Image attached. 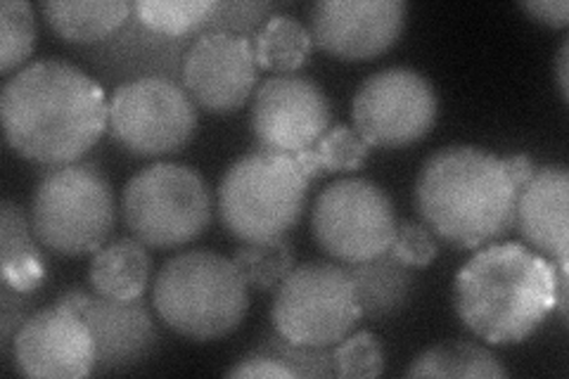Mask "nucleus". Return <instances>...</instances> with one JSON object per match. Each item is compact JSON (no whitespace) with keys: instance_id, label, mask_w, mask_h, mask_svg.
Returning a JSON list of instances; mask_svg holds the SVG:
<instances>
[{"instance_id":"nucleus-1","label":"nucleus","mask_w":569,"mask_h":379,"mask_svg":"<svg viewBox=\"0 0 569 379\" xmlns=\"http://www.w3.org/2000/svg\"><path fill=\"white\" fill-rule=\"evenodd\" d=\"M104 90L77 64L39 60L12 74L0 93L8 146L46 167L81 161L107 129Z\"/></svg>"},{"instance_id":"nucleus-2","label":"nucleus","mask_w":569,"mask_h":379,"mask_svg":"<svg viewBox=\"0 0 569 379\" xmlns=\"http://www.w3.org/2000/svg\"><path fill=\"white\" fill-rule=\"evenodd\" d=\"M558 266L522 242H489L458 270L453 306L491 345H520L556 311Z\"/></svg>"},{"instance_id":"nucleus-3","label":"nucleus","mask_w":569,"mask_h":379,"mask_svg":"<svg viewBox=\"0 0 569 379\" xmlns=\"http://www.w3.org/2000/svg\"><path fill=\"white\" fill-rule=\"evenodd\" d=\"M515 183L503 157L477 146H447L425 159L416 180L422 223L456 247L501 238L515 219Z\"/></svg>"},{"instance_id":"nucleus-4","label":"nucleus","mask_w":569,"mask_h":379,"mask_svg":"<svg viewBox=\"0 0 569 379\" xmlns=\"http://www.w3.org/2000/svg\"><path fill=\"white\" fill-rule=\"evenodd\" d=\"M152 303L171 330L209 341L230 335L242 322L249 309V287L233 259L190 249L159 268Z\"/></svg>"},{"instance_id":"nucleus-5","label":"nucleus","mask_w":569,"mask_h":379,"mask_svg":"<svg viewBox=\"0 0 569 379\" xmlns=\"http://www.w3.org/2000/svg\"><path fill=\"white\" fill-rule=\"evenodd\" d=\"M309 183L292 154L259 148L226 169L217 192L219 216L242 242L278 238L299 221Z\"/></svg>"},{"instance_id":"nucleus-6","label":"nucleus","mask_w":569,"mask_h":379,"mask_svg":"<svg viewBox=\"0 0 569 379\" xmlns=\"http://www.w3.org/2000/svg\"><path fill=\"white\" fill-rule=\"evenodd\" d=\"M114 219L112 186L93 161L50 167L33 188L31 228L39 242L58 255L98 251L110 238Z\"/></svg>"},{"instance_id":"nucleus-7","label":"nucleus","mask_w":569,"mask_h":379,"mask_svg":"<svg viewBox=\"0 0 569 379\" xmlns=\"http://www.w3.org/2000/svg\"><path fill=\"white\" fill-rule=\"evenodd\" d=\"M211 190L198 169L157 161L138 171L121 192L127 228L142 245L169 249L200 238L211 221Z\"/></svg>"},{"instance_id":"nucleus-8","label":"nucleus","mask_w":569,"mask_h":379,"mask_svg":"<svg viewBox=\"0 0 569 379\" xmlns=\"http://www.w3.org/2000/svg\"><path fill=\"white\" fill-rule=\"evenodd\" d=\"M359 318L353 280L342 263L307 261L276 287L273 328L292 345L332 349Z\"/></svg>"},{"instance_id":"nucleus-9","label":"nucleus","mask_w":569,"mask_h":379,"mask_svg":"<svg viewBox=\"0 0 569 379\" xmlns=\"http://www.w3.org/2000/svg\"><path fill=\"white\" fill-rule=\"evenodd\" d=\"M318 247L340 263H359L389 251L397 232V213L389 195L368 178L330 183L311 209Z\"/></svg>"},{"instance_id":"nucleus-10","label":"nucleus","mask_w":569,"mask_h":379,"mask_svg":"<svg viewBox=\"0 0 569 379\" xmlns=\"http://www.w3.org/2000/svg\"><path fill=\"white\" fill-rule=\"evenodd\" d=\"M107 126L129 152L162 157L181 150L194 136L198 104L171 79L140 77L114 88Z\"/></svg>"},{"instance_id":"nucleus-11","label":"nucleus","mask_w":569,"mask_h":379,"mask_svg":"<svg viewBox=\"0 0 569 379\" xmlns=\"http://www.w3.org/2000/svg\"><path fill=\"white\" fill-rule=\"evenodd\" d=\"M439 98L425 74L411 67H387L370 74L351 102L353 129L372 148H406L425 138L437 121Z\"/></svg>"},{"instance_id":"nucleus-12","label":"nucleus","mask_w":569,"mask_h":379,"mask_svg":"<svg viewBox=\"0 0 569 379\" xmlns=\"http://www.w3.org/2000/svg\"><path fill=\"white\" fill-rule=\"evenodd\" d=\"M332 104L323 88L299 74L266 79L252 102V133L259 148L297 154L330 129Z\"/></svg>"},{"instance_id":"nucleus-13","label":"nucleus","mask_w":569,"mask_h":379,"mask_svg":"<svg viewBox=\"0 0 569 379\" xmlns=\"http://www.w3.org/2000/svg\"><path fill=\"white\" fill-rule=\"evenodd\" d=\"M254 46L242 33L207 31L183 58V88L209 112H233L257 86Z\"/></svg>"},{"instance_id":"nucleus-14","label":"nucleus","mask_w":569,"mask_h":379,"mask_svg":"<svg viewBox=\"0 0 569 379\" xmlns=\"http://www.w3.org/2000/svg\"><path fill=\"white\" fill-rule=\"evenodd\" d=\"M12 360L27 377L77 379L93 372V337L83 316L52 303L31 313L12 337Z\"/></svg>"},{"instance_id":"nucleus-15","label":"nucleus","mask_w":569,"mask_h":379,"mask_svg":"<svg viewBox=\"0 0 569 379\" xmlns=\"http://www.w3.org/2000/svg\"><path fill=\"white\" fill-rule=\"evenodd\" d=\"M403 0H318L311 8L313 46L342 60H372L406 27Z\"/></svg>"},{"instance_id":"nucleus-16","label":"nucleus","mask_w":569,"mask_h":379,"mask_svg":"<svg viewBox=\"0 0 569 379\" xmlns=\"http://www.w3.org/2000/svg\"><path fill=\"white\" fill-rule=\"evenodd\" d=\"M93 337V372H119L152 356L159 330L146 301L91 297L81 311Z\"/></svg>"},{"instance_id":"nucleus-17","label":"nucleus","mask_w":569,"mask_h":379,"mask_svg":"<svg viewBox=\"0 0 569 379\" xmlns=\"http://www.w3.org/2000/svg\"><path fill=\"white\" fill-rule=\"evenodd\" d=\"M512 226L525 242L550 261H567L569 251V169L537 167L518 188Z\"/></svg>"},{"instance_id":"nucleus-18","label":"nucleus","mask_w":569,"mask_h":379,"mask_svg":"<svg viewBox=\"0 0 569 379\" xmlns=\"http://www.w3.org/2000/svg\"><path fill=\"white\" fill-rule=\"evenodd\" d=\"M0 259L3 285L17 292H33L46 280V255L24 209L10 197L0 202Z\"/></svg>"},{"instance_id":"nucleus-19","label":"nucleus","mask_w":569,"mask_h":379,"mask_svg":"<svg viewBox=\"0 0 569 379\" xmlns=\"http://www.w3.org/2000/svg\"><path fill=\"white\" fill-rule=\"evenodd\" d=\"M150 266L148 245H142L138 238H117L96 251L88 268V280L100 297L133 301L146 292Z\"/></svg>"},{"instance_id":"nucleus-20","label":"nucleus","mask_w":569,"mask_h":379,"mask_svg":"<svg viewBox=\"0 0 569 379\" xmlns=\"http://www.w3.org/2000/svg\"><path fill=\"white\" fill-rule=\"evenodd\" d=\"M349 273L353 280L356 301H359L361 318H387L399 313L411 299L413 273L406 263L385 255L349 263Z\"/></svg>"},{"instance_id":"nucleus-21","label":"nucleus","mask_w":569,"mask_h":379,"mask_svg":"<svg viewBox=\"0 0 569 379\" xmlns=\"http://www.w3.org/2000/svg\"><path fill=\"white\" fill-rule=\"evenodd\" d=\"M41 10L64 41L96 43L127 22L133 6L127 0H46Z\"/></svg>"},{"instance_id":"nucleus-22","label":"nucleus","mask_w":569,"mask_h":379,"mask_svg":"<svg viewBox=\"0 0 569 379\" xmlns=\"http://www.w3.org/2000/svg\"><path fill=\"white\" fill-rule=\"evenodd\" d=\"M406 377H487L503 379L508 370L493 351L470 339H447L418 353Z\"/></svg>"},{"instance_id":"nucleus-23","label":"nucleus","mask_w":569,"mask_h":379,"mask_svg":"<svg viewBox=\"0 0 569 379\" xmlns=\"http://www.w3.org/2000/svg\"><path fill=\"white\" fill-rule=\"evenodd\" d=\"M252 46L259 67L278 71V74H292L309 60L313 39L309 27L301 24L297 17L271 14L259 27Z\"/></svg>"},{"instance_id":"nucleus-24","label":"nucleus","mask_w":569,"mask_h":379,"mask_svg":"<svg viewBox=\"0 0 569 379\" xmlns=\"http://www.w3.org/2000/svg\"><path fill=\"white\" fill-rule=\"evenodd\" d=\"M370 152V146L361 138L353 126L337 123L320 136L311 148L292 154L299 169L309 180L320 173L332 171H353L359 169Z\"/></svg>"},{"instance_id":"nucleus-25","label":"nucleus","mask_w":569,"mask_h":379,"mask_svg":"<svg viewBox=\"0 0 569 379\" xmlns=\"http://www.w3.org/2000/svg\"><path fill=\"white\" fill-rule=\"evenodd\" d=\"M233 263L238 266L247 287L259 292L276 290L295 268V247L284 235L271 240L242 242L236 249Z\"/></svg>"},{"instance_id":"nucleus-26","label":"nucleus","mask_w":569,"mask_h":379,"mask_svg":"<svg viewBox=\"0 0 569 379\" xmlns=\"http://www.w3.org/2000/svg\"><path fill=\"white\" fill-rule=\"evenodd\" d=\"M133 10L148 29L181 36L211 22L221 10V3L217 0H138Z\"/></svg>"},{"instance_id":"nucleus-27","label":"nucleus","mask_w":569,"mask_h":379,"mask_svg":"<svg viewBox=\"0 0 569 379\" xmlns=\"http://www.w3.org/2000/svg\"><path fill=\"white\" fill-rule=\"evenodd\" d=\"M36 41V17L29 0H3L0 3V71L27 62Z\"/></svg>"},{"instance_id":"nucleus-28","label":"nucleus","mask_w":569,"mask_h":379,"mask_svg":"<svg viewBox=\"0 0 569 379\" xmlns=\"http://www.w3.org/2000/svg\"><path fill=\"white\" fill-rule=\"evenodd\" d=\"M254 349L278 360L280 366H284L292 372L295 379L297 377H311V379L335 377L330 349L299 347V345H292V341H288L284 337H280L278 332L266 335Z\"/></svg>"},{"instance_id":"nucleus-29","label":"nucleus","mask_w":569,"mask_h":379,"mask_svg":"<svg viewBox=\"0 0 569 379\" xmlns=\"http://www.w3.org/2000/svg\"><path fill=\"white\" fill-rule=\"evenodd\" d=\"M335 377H380L385 372V347L372 332L347 335L332 347Z\"/></svg>"},{"instance_id":"nucleus-30","label":"nucleus","mask_w":569,"mask_h":379,"mask_svg":"<svg viewBox=\"0 0 569 379\" xmlns=\"http://www.w3.org/2000/svg\"><path fill=\"white\" fill-rule=\"evenodd\" d=\"M389 255L397 261L406 263L408 268H427L437 259L439 245H437L435 232L422 221L403 219V221H397V232H395V240H391Z\"/></svg>"},{"instance_id":"nucleus-31","label":"nucleus","mask_w":569,"mask_h":379,"mask_svg":"<svg viewBox=\"0 0 569 379\" xmlns=\"http://www.w3.org/2000/svg\"><path fill=\"white\" fill-rule=\"evenodd\" d=\"M226 377H240V379H244V377H273V379H284V377H288V379H295L288 368L280 366L278 360L269 358V356L257 351V349L249 351L244 358L238 360V363H236L233 368L226 370Z\"/></svg>"},{"instance_id":"nucleus-32","label":"nucleus","mask_w":569,"mask_h":379,"mask_svg":"<svg viewBox=\"0 0 569 379\" xmlns=\"http://www.w3.org/2000/svg\"><path fill=\"white\" fill-rule=\"evenodd\" d=\"M24 292H17L12 287L3 285V320H0V328H3V345L10 347L14 332L22 328V322L31 316L29 313V301L24 299Z\"/></svg>"},{"instance_id":"nucleus-33","label":"nucleus","mask_w":569,"mask_h":379,"mask_svg":"<svg viewBox=\"0 0 569 379\" xmlns=\"http://www.w3.org/2000/svg\"><path fill=\"white\" fill-rule=\"evenodd\" d=\"M522 10L548 27L569 24V0H525Z\"/></svg>"},{"instance_id":"nucleus-34","label":"nucleus","mask_w":569,"mask_h":379,"mask_svg":"<svg viewBox=\"0 0 569 379\" xmlns=\"http://www.w3.org/2000/svg\"><path fill=\"white\" fill-rule=\"evenodd\" d=\"M503 161H506V167H508L512 180H515V183H518V188L525 183V180H529V176H531L533 171H537V161H533V159L527 157V154H522V152L503 157Z\"/></svg>"},{"instance_id":"nucleus-35","label":"nucleus","mask_w":569,"mask_h":379,"mask_svg":"<svg viewBox=\"0 0 569 379\" xmlns=\"http://www.w3.org/2000/svg\"><path fill=\"white\" fill-rule=\"evenodd\" d=\"M558 280H556V311L560 313L562 325H567V268L569 261H556Z\"/></svg>"},{"instance_id":"nucleus-36","label":"nucleus","mask_w":569,"mask_h":379,"mask_svg":"<svg viewBox=\"0 0 569 379\" xmlns=\"http://www.w3.org/2000/svg\"><path fill=\"white\" fill-rule=\"evenodd\" d=\"M567 62H569V39L562 41L560 52H558V86H560V96H562L565 102L569 100V69H567Z\"/></svg>"}]
</instances>
